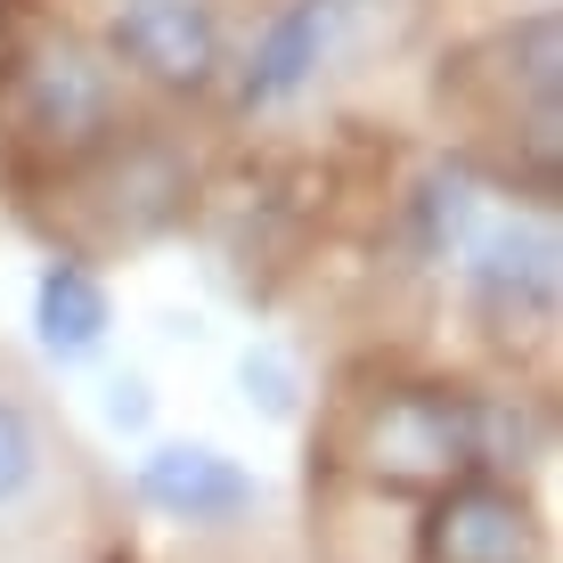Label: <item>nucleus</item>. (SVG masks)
Masks as SVG:
<instances>
[{
  "label": "nucleus",
  "mask_w": 563,
  "mask_h": 563,
  "mask_svg": "<svg viewBox=\"0 0 563 563\" xmlns=\"http://www.w3.org/2000/svg\"><path fill=\"white\" fill-rule=\"evenodd\" d=\"M33 482H42V433L16 400H0V507H16Z\"/></svg>",
  "instance_id": "10"
},
{
  "label": "nucleus",
  "mask_w": 563,
  "mask_h": 563,
  "mask_svg": "<svg viewBox=\"0 0 563 563\" xmlns=\"http://www.w3.org/2000/svg\"><path fill=\"white\" fill-rule=\"evenodd\" d=\"M238 384H245V400H254L262 417H295V400H302V376H295V360L278 352V343H254V352L238 360Z\"/></svg>",
  "instance_id": "9"
},
{
  "label": "nucleus",
  "mask_w": 563,
  "mask_h": 563,
  "mask_svg": "<svg viewBox=\"0 0 563 563\" xmlns=\"http://www.w3.org/2000/svg\"><path fill=\"white\" fill-rule=\"evenodd\" d=\"M99 409H107L114 433H140L147 409H155V400H147V376H107V384H99Z\"/></svg>",
  "instance_id": "11"
},
{
  "label": "nucleus",
  "mask_w": 563,
  "mask_h": 563,
  "mask_svg": "<svg viewBox=\"0 0 563 563\" xmlns=\"http://www.w3.org/2000/svg\"><path fill=\"white\" fill-rule=\"evenodd\" d=\"M335 16H343V0H295V9L269 25V42L254 49V66H245V107L295 99L310 82V66L327 57V42H335Z\"/></svg>",
  "instance_id": "6"
},
{
  "label": "nucleus",
  "mask_w": 563,
  "mask_h": 563,
  "mask_svg": "<svg viewBox=\"0 0 563 563\" xmlns=\"http://www.w3.org/2000/svg\"><path fill=\"white\" fill-rule=\"evenodd\" d=\"M107 327H114L107 286L90 278L82 262H49L42 286H33V335H42V352L49 360H82V352L107 343Z\"/></svg>",
  "instance_id": "7"
},
{
  "label": "nucleus",
  "mask_w": 563,
  "mask_h": 563,
  "mask_svg": "<svg viewBox=\"0 0 563 563\" xmlns=\"http://www.w3.org/2000/svg\"><path fill=\"white\" fill-rule=\"evenodd\" d=\"M114 57L123 66H140L147 82H164V90H205L212 74H221V16L205 9V0H123L114 9Z\"/></svg>",
  "instance_id": "3"
},
{
  "label": "nucleus",
  "mask_w": 563,
  "mask_h": 563,
  "mask_svg": "<svg viewBox=\"0 0 563 563\" xmlns=\"http://www.w3.org/2000/svg\"><path fill=\"white\" fill-rule=\"evenodd\" d=\"M140 498L172 522H229L254 507V474L221 457L212 441H164L140 457Z\"/></svg>",
  "instance_id": "5"
},
{
  "label": "nucleus",
  "mask_w": 563,
  "mask_h": 563,
  "mask_svg": "<svg viewBox=\"0 0 563 563\" xmlns=\"http://www.w3.org/2000/svg\"><path fill=\"white\" fill-rule=\"evenodd\" d=\"M539 522L498 482H450L424 515V563H531Z\"/></svg>",
  "instance_id": "4"
},
{
  "label": "nucleus",
  "mask_w": 563,
  "mask_h": 563,
  "mask_svg": "<svg viewBox=\"0 0 563 563\" xmlns=\"http://www.w3.org/2000/svg\"><path fill=\"white\" fill-rule=\"evenodd\" d=\"M515 450H522L515 409L474 400V393H433V384L384 393L360 433L367 474H384V482H450L465 465H515Z\"/></svg>",
  "instance_id": "1"
},
{
  "label": "nucleus",
  "mask_w": 563,
  "mask_h": 563,
  "mask_svg": "<svg viewBox=\"0 0 563 563\" xmlns=\"http://www.w3.org/2000/svg\"><path fill=\"white\" fill-rule=\"evenodd\" d=\"M474 286L498 319H548L555 310V245L539 229H498L474 262Z\"/></svg>",
  "instance_id": "8"
},
{
  "label": "nucleus",
  "mask_w": 563,
  "mask_h": 563,
  "mask_svg": "<svg viewBox=\"0 0 563 563\" xmlns=\"http://www.w3.org/2000/svg\"><path fill=\"white\" fill-rule=\"evenodd\" d=\"M9 123L42 155H82L114 131V82L74 33H33L9 49Z\"/></svg>",
  "instance_id": "2"
}]
</instances>
